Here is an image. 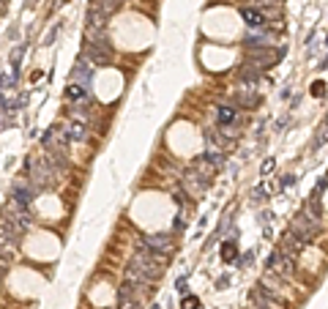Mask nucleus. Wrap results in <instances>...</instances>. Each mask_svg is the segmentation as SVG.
<instances>
[{
  "label": "nucleus",
  "mask_w": 328,
  "mask_h": 309,
  "mask_svg": "<svg viewBox=\"0 0 328 309\" xmlns=\"http://www.w3.org/2000/svg\"><path fill=\"white\" fill-rule=\"evenodd\" d=\"M241 14H244L246 25H249L252 30H260V28H263V14H260L257 9H244V11H241Z\"/></svg>",
  "instance_id": "obj_6"
},
{
  "label": "nucleus",
  "mask_w": 328,
  "mask_h": 309,
  "mask_svg": "<svg viewBox=\"0 0 328 309\" xmlns=\"http://www.w3.org/2000/svg\"><path fill=\"white\" fill-rule=\"evenodd\" d=\"M312 93H314V96H323V82H314L312 85Z\"/></svg>",
  "instance_id": "obj_10"
},
{
  "label": "nucleus",
  "mask_w": 328,
  "mask_h": 309,
  "mask_svg": "<svg viewBox=\"0 0 328 309\" xmlns=\"http://www.w3.org/2000/svg\"><path fill=\"white\" fill-rule=\"evenodd\" d=\"M85 58H88L93 66H107L112 60V47L104 38V30H88V50H85Z\"/></svg>",
  "instance_id": "obj_1"
},
{
  "label": "nucleus",
  "mask_w": 328,
  "mask_h": 309,
  "mask_svg": "<svg viewBox=\"0 0 328 309\" xmlns=\"http://www.w3.org/2000/svg\"><path fill=\"white\" fill-rule=\"evenodd\" d=\"M33 194H36V189H33L30 181H17V184L11 186V200H14V205H19V208H28Z\"/></svg>",
  "instance_id": "obj_3"
},
{
  "label": "nucleus",
  "mask_w": 328,
  "mask_h": 309,
  "mask_svg": "<svg viewBox=\"0 0 328 309\" xmlns=\"http://www.w3.org/2000/svg\"><path fill=\"white\" fill-rule=\"evenodd\" d=\"M66 96H69V102H74V104H85V102H88V88H85V85L71 82V85H69V93H66Z\"/></svg>",
  "instance_id": "obj_5"
},
{
  "label": "nucleus",
  "mask_w": 328,
  "mask_h": 309,
  "mask_svg": "<svg viewBox=\"0 0 328 309\" xmlns=\"http://www.w3.org/2000/svg\"><path fill=\"white\" fill-rule=\"evenodd\" d=\"M66 137H69V143H82L85 140V123H71L69 129H66Z\"/></svg>",
  "instance_id": "obj_8"
},
{
  "label": "nucleus",
  "mask_w": 328,
  "mask_h": 309,
  "mask_svg": "<svg viewBox=\"0 0 328 309\" xmlns=\"http://www.w3.org/2000/svg\"><path fill=\"white\" fill-rule=\"evenodd\" d=\"M236 118H238L236 107H219V112H216V123H219V126L236 123Z\"/></svg>",
  "instance_id": "obj_7"
},
{
  "label": "nucleus",
  "mask_w": 328,
  "mask_h": 309,
  "mask_svg": "<svg viewBox=\"0 0 328 309\" xmlns=\"http://www.w3.org/2000/svg\"><path fill=\"white\" fill-rule=\"evenodd\" d=\"M90 60L88 58H79L77 63H74V74H71V82H77V85H85L88 88V82H90V77H93V69H90Z\"/></svg>",
  "instance_id": "obj_4"
},
{
  "label": "nucleus",
  "mask_w": 328,
  "mask_h": 309,
  "mask_svg": "<svg viewBox=\"0 0 328 309\" xmlns=\"http://www.w3.org/2000/svg\"><path fill=\"white\" fill-rule=\"evenodd\" d=\"M222 257H224V260H232V257H236V246H232V241H227V246H224Z\"/></svg>",
  "instance_id": "obj_9"
},
{
  "label": "nucleus",
  "mask_w": 328,
  "mask_h": 309,
  "mask_svg": "<svg viewBox=\"0 0 328 309\" xmlns=\"http://www.w3.org/2000/svg\"><path fill=\"white\" fill-rule=\"evenodd\" d=\"M143 244H145V249L153 252L156 257H164V254H170V252H172V246H175V244H172V238H170V236H164V233L148 236V238L143 241Z\"/></svg>",
  "instance_id": "obj_2"
}]
</instances>
